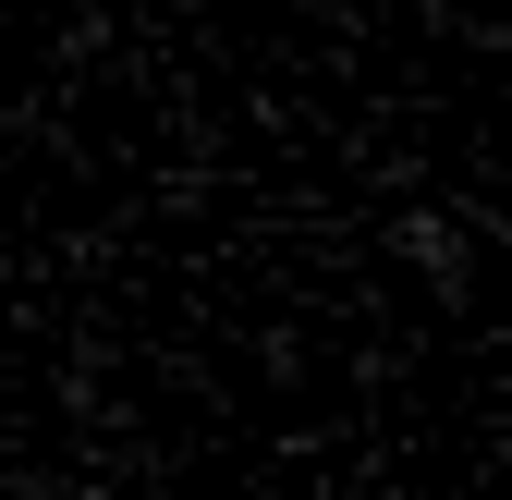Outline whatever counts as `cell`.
I'll return each instance as SVG.
<instances>
[{
  "instance_id": "obj_1",
  "label": "cell",
  "mask_w": 512,
  "mask_h": 500,
  "mask_svg": "<svg viewBox=\"0 0 512 500\" xmlns=\"http://www.w3.org/2000/svg\"><path fill=\"white\" fill-rule=\"evenodd\" d=\"M391 257L427 269V293H464V281H476V244H464L452 208H403V220H391Z\"/></svg>"
}]
</instances>
